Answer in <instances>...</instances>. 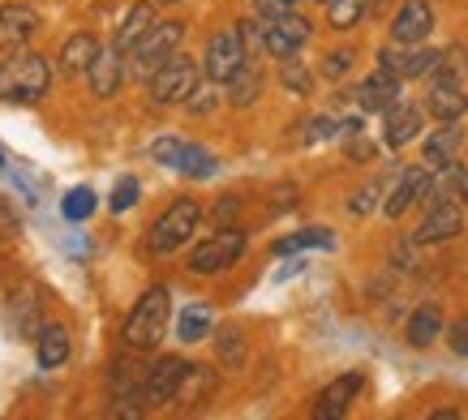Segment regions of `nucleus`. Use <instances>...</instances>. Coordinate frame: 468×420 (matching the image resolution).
Instances as JSON below:
<instances>
[{
  "label": "nucleus",
  "instance_id": "nucleus-19",
  "mask_svg": "<svg viewBox=\"0 0 468 420\" xmlns=\"http://www.w3.org/2000/svg\"><path fill=\"white\" fill-rule=\"evenodd\" d=\"M417 133H421V112H417V108L396 103V108L383 112V142L391 151H404L409 142H417Z\"/></svg>",
  "mask_w": 468,
  "mask_h": 420
},
{
  "label": "nucleus",
  "instance_id": "nucleus-42",
  "mask_svg": "<svg viewBox=\"0 0 468 420\" xmlns=\"http://www.w3.org/2000/svg\"><path fill=\"white\" fill-rule=\"evenodd\" d=\"M348 69H353V52H331V57H326V65H323L326 78H344Z\"/></svg>",
  "mask_w": 468,
  "mask_h": 420
},
{
  "label": "nucleus",
  "instance_id": "nucleus-28",
  "mask_svg": "<svg viewBox=\"0 0 468 420\" xmlns=\"http://www.w3.org/2000/svg\"><path fill=\"white\" fill-rule=\"evenodd\" d=\"M176 172L194 176V181H207V176H215V154L207 151V146L185 142V146H181V159H176Z\"/></svg>",
  "mask_w": 468,
  "mask_h": 420
},
{
  "label": "nucleus",
  "instance_id": "nucleus-43",
  "mask_svg": "<svg viewBox=\"0 0 468 420\" xmlns=\"http://www.w3.org/2000/svg\"><path fill=\"white\" fill-rule=\"evenodd\" d=\"M452 352L455 356H468V318H460L452 326Z\"/></svg>",
  "mask_w": 468,
  "mask_h": 420
},
{
  "label": "nucleus",
  "instance_id": "nucleus-29",
  "mask_svg": "<svg viewBox=\"0 0 468 420\" xmlns=\"http://www.w3.org/2000/svg\"><path fill=\"white\" fill-rule=\"evenodd\" d=\"M366 9H369V0H326V22L335 30H353V26H361Z\"/></svg>",
  "mask_w": 468,
  "mask_h": 420
},
{
  "label": "nucleus",
  "instance_id": "nucleus-12",
  "mask_svg": "<svg viewBox=\"0 0 468 420\" xmlns=\"http://www.w3.org/2000/svg\"><path fill=\"white\" fill-rule=\"evenodd\" d=\"M185 373V361L181 356H164L159 364H151L143 373V404L146 407H168L172 394H176V382Z\"/></svg>",
  "mask_w": 468,
  "mask_h": 420
},
{
  "label": "nucleus",
  "instance_id": "nucleus-33",
  "mask_svg": "<svg viewBox=\"0 0 468 420\" xmlns=\"http://www.w3.org/2000/svg\"><path fill=\"white\" fill-rule=\"evenodd\" d=\"M215 348H219V361H224V369H241L245 364V335L241 331H219V339H215Z\"/></svg>",
  "mask_w": 468,
  "mask_h": 420
},
{
  "label": "nucleus",
  "instance_id": "nucleus-22",
  "mask_svg": "<svg viewBox=\"0 0 468 420\" xmlns=\"http://www.w3.org/2000/svg\"><path fill=\"white\" fill-rule=\"evenodd\" d=\"M95 57H100V39H95V35H73V39H65V47H60V73L82 78Z\"/></svg>",
  "mask_w": 468,
  "mask_h": 420
},
{
  "label": "nucleus",
  "instance_id": "nucleus-35",
  "mask_svg": "<svg viewBox=\"0 0 468 420\" xmlns=\"http://www.w3.org/2000/svg\"><path fill=\"white\" fill-rule=\"evenodd\" d=\"M378 194H383V181H369L366 189H356V194H353V202H348V210H353L356 219H366L369 210L378 206Z\"/></svg>",
  "mask_w": 468,
  "mask_h": 420
},
{
  "label": "nucleus",
  "instance_id": "nucleus-3",
  "mask_svg": "<svg viewBox=\"0 0 468 420\" xmlns=\"http://www.w3.org/2000/svg\"><path fill=\"white\" fill-rule=\"evenodd\" d=\"M202 224V206L194 202V197H176L164 215H159L155 224H151V236H146V249L151 253H176L181 245H189V236L198 232Z\"/></svg>",
  "mask_w": 468,
  "mask_h": 420
},
{
  "label": "nucleus",
  "instance_id": "nucleus-17",
  "mask_svg": "<svg viewBox=\"0 0 468 420\" xmlns=\"http://www.w3.org/2000/svg\"><path fill=\"white\" fill-rule=\"evenodd\" d=\"M86 82L95 90V99H112L125 82V60L116 47H100V57L90 60V69H86Z\"/></svg>",
  "mask_w": 468,
  "mask_h": 420
},
{
  "label": "nucleus",
  "instance_id": "nucleus-36",
  "mask_svg": "<svg viewBox=\"0 0 468 420\" xmlns=\"http://www.w3.org/2000/svg\"><path fill=\"white\" fill-rule=\"evenodd\" d=\"M439 73H447V78H460L464 82V73H468V47H447L439 60Z\"/></svg>",
  "mask_w": 468,
  "mask_h": 420
},
{
  "label": "nucleus",
  "instance_id": "nucleus-41",
  "mask_svg": "<svg viewBox=\"0 0 468 420\" xmlns=\"http://www.w3.org/2000/svg\"><path fill=\"white\" fill-rule=\"evenodd\" d=\"M258 17H280V14H292L297 9V0H254Z\"/></svg>",
  "mask_w": 468,
  "mask_h": 420
},
{
  "label": "nucleus",
  "instance_id": "nucleus-27",
  "mask_svg": "<svg viewBox=\"0 0 468 420\" xmlns=\"http://www.w3.org/2000/svg\"><path fill=\"white\" fill-rule=\"evenodd\" d=\"M335 236L326 232V227H301L292 236H280L275 240V253H301V249H331Z\"/></svg>",
  "mask_w": 468,
  "mask_h": 420
},
{
  "label": "nucleus",
  "instance_id": "nucleus-1",
  "mask_svg": "<svg viewBox=\"0 0 468 420\" xmlns=\"http://www.w3.org/2000/svg\"><path fill=\"white\" fill-rule=\"evenodd\" d=\"M52 86V65L39 52L14 47L0 60V103H39Z\"/></svg>",
  "mask_w": 468,
  "mask_h": 420
},
{
  "label": "nucleus",
  "instance_id": "nucleus-20",
  "mask_svg": "<svg viewBox=\"0 0 468 420\" xmlns=\"http://www.w3.org/2000/svg\"><path fill=\"white\" fill-rule=\"evenodd\" d=\"M35 361H39V369H60L69 361V331L57 322L39 326L35 331Z\"/></svg>",
  "mask_w": 468,
  "mask_h": 420
},
{
  "label": "nucleus",
  "instance_id": "nucleus-2",
  "mask_svg": "<svg viewBox=\"0 0 468 420\" xmlns=\"http://www.w3.org/2000/svg\"><path fill=\"white\" fill-rule=\"evenodd\" d=\"M168 318H172V296H168V288H164V283L146 288L143 300L129 309L125 331H121L125 348L129 352H155L159 343H164V335H168Z\"/></svg>",
  "mask_w": 468,
  "mask_h": 420
},
{
  "label": "nucleus",
  "instance_id": "nucleus-9",
  "mask_svg": "<svg viewBox=\"0 0 468 420\" xmlns=\"http://www.w3.org/2000/svg\"><path fill=\"white\" fill-rule=\"evenodd\" d=\"M464 232V210L460 202H434L426 210V219L417 224L412 232V245H442V240H452Z\"/></svg>",
  "mask_w": 468,
  "mask_h": 420
},
{
  "label": "nucleus",
  "instance_id": "nucleus-15",
  "mask_svg": "<svg viewBox=\"0 0 468 420\" xmlns=\"http://www.w3.org/2000/svg\"><path fill=\"white\" fill-rule=\"evenodd\" d=\"M426 184H430V168H426V163H421V168H404V172H399V181L391 184V194L383 197V215H387V219H399L412 202H421Z\"/></svg>",
  "mask_w": 468,
  "mask_h": 420
},
{
  "label": "nucleus",
  "instance_id": "nucleus-8",
  "mask_svg": "<svg viewBox=\"0 0 468 420\" xmlns=\"http://www.w3.org/2000/svg\"><path fill=\"white\" fill-rule=\"evenodd\" d=\"M310 22L292 9V14H280V17H262V47H267L271 57H297L301 47L310 43Z\"/></svg>",
  "mask_w": 468,
  "mask_h": 420
},
{
  "label": "nucleus",
  "instance_id": "nucleus-45",
  "mask_svg": "<svg viewBox=\"0 0 468 420\" xmlns=\"http://www.w3.org/2000/svg\"><path fill=\"white\" fill-rule=\"evenodd\" d=\"M232 215H237V197H228V202L215 206V224H224V219H232Z\"/></svg>",
  "mask_w": 468,
  "mask_h": 420
},
{
  "label": "nucleus",
  "instance_id": "nucleus-21",
  "mask_svg": "<svg viewBox=\"0 0 468 420\" xmlns=\"http://www.w3.org/2000/svg\"><path fill=\"white\" fill-rule=\"evenodd\" d=\"M404 335H409V348L426 352L430 343L442 335V309H439V305H421V309H417V313L409 318Z\"/></svg>",
  "mask_w": 468,
  "mask_h": 420
},
{
  "label": "nucleus",
  "instance_id": "nucleus-16",
  "mask_svg": "<svg viewBox=\"0 0 468 420\" xmlns=\"http://www.w3.org/2000/svg\"><path fill=\"white\" fill-rule=\"evenodd\" d=\"M215 386H219V373H215L211 364H185L181 382H176V394H172V404L181 407H202L207 399L215 394Z\"/></svg>",
  "mask_w": 468,
  "mask_h": 420
},
{
  "label": "nucleus",
  "instance_id": "nucleus-14",
  "mask_svg": "<svg viewBox=\"0 0 468 420\" xmlns=\"http://www.w3.org/2000/svg\"><path fill=\"white\" fill-rule=\"evenodd\" d=\"M366 391V378H361V369H348V373H340L335 382H326L323 394H318V404H314V416H344L348 407H353V399Z\"/></svg>",
  "mask_w": 468,
  "mask_h": 420
},
{
  "label": "nucleus",
  "instance_id": "nucleus-46",
  "mask_svg": "<svg viewBox=\"0 0 468 420\" xmlns=\"http://www.w3.org/2000/svg\"><path fill=\"white\" fill-rule=\"evenodd\" d=\"M460 197L468 202V168H464V181H460Z\"/></svg>",
  "mask_w": 468,
  "mask_h": 420
},
{
  "label": "nucleus",
  "instance_id": "nucleus-18",
  "mask_svg": "<svg viewBox=\"0 0 468 420\" xmlns=\"http://www.w3.org/2000/svg\"><path fill=\"white\" fill-rule=\"evenodd\" d=\"M35 30H39V14H35L30 5H5V9H0V47H5V52L27 47Z\"/></svg>",
  "mask_w": 468,
  "mask_h": 420
},
{
  "label": "nucleus",
  "instance_id": "nucleus-47",
  "mask_svg": "<svg viewBox=\"0 0 468 420\" xmlns=\"http://www.w3.org/2000/svg\"><path fill=\"white\" fill-rule=\"evenodd\" d=\"M155 5H176V0H155Z\"/></svg>",
  "mask_w": 468,
  "mask_h": 420
},
{
  "label": "nucleus",
  "instance_id": "nucleus-26",
  "mask_svg": "<svg viewBox=\"0 0 468 420\" xmlns=\"http://www.w3.org/2000/svg\"><path fill=\"white\" fill-rule=\"evenodd\" d=\"M258 95H262V73H258V65L245 60L241 69L228 78V103H232V108H250Z\"/></svg>",
  "mask_w": 468,
  "mask_h": 420
},
{
  "label": "nucleus",
  "instance_id": "nucleus-44",
  "mask_svg": "<svg viewBox=\"0 0 468 420\" xmlns=\"http://www.w3.org/2000/svg\"><path fill=\"white\" fill-rule=\"evenodd\" d=\"M348 159H374V146H369L361 133H353V138H348Z\"/></svg>",
  "mask_w": 468,
  "mask_h": 420
},
{
  "label": "nucleus",
  "instance_id": "nucleus-49",
  "mask_svg": "<svg viewBox=\"0 0 468 420\" xmlns=\"http://www.w3.org/2000/svg\"><path fill=\"white\" fill-rule=\"evenodd\" d=\"M318 5H326V0H318Z\"/></svg>",
  "mask_w": 468,
  "mask_h": 420
},
{
  "label": "nucleus",
  "instance_id": "nucleus-31",
  "mask_svg": "<svg viewBox=\"0 0 468 420\" xmlns=\"http://www.w3.org/2000/svg\"><path fill=\"white\" fill-rule=\"evenodd\" d=\"M280 82H284L297 99L314 95V73L305 69V65H301L297 57H284V60H280Z\"/></svg>",
  "mask_w": 468,
  "mask_h": 420
},
{
  "label": "nucleus",
  "instance_id": "nucleus-7",
  "mask_svg": "<svg viewBox=\"0 0 468 420\" xmlns=\"http://www.w3.org/2000/svg\"><path fill=\"white\" fill-rule=\"evenodd\" d=\"M245 60H250V52H245L241 35H237V26L232 30H219V35H211L207 39V52H202V73H207V82H228L232 73L241 69Z\"/></svg>",
  "mask_w": 468,
  "mask_h": 420
},
{
  "label": "nucleus",
  "instance_id": "nucleus-32",
  "mask_svg": "<svg viewBox=\"0 0 468 420\" xmlns=\"http://www.w3.org/2000/svg\"><path fill=\"white\" fill-rule=\"evenodd\" d=\"M60 215H65L69 224H82V219H90V215H95V189H86V184L69 189V194H65V202H60Z\"/></svg>",
  "mask_w": 468,
  "mask_h": 420
},
{
  "label": "nucleus",
  "instance_id": "nucleus-30",
  "mask_svg": "<svg viewBox=\"0 0 468 420\" xmlns=\"http://www.w3.org/2000/svg\"><path fill=\"white\" fill-rule=\"evenodd\" d=\"M439 60H442V52L417 47L409 57H399V78H430V73H439Z\"/></svg>",
  "mask_w": 468,
  "mask_h": 420
},
{
  "label": "nucleus",
  "instance_id": "nucleus-48",
  "mask_svg": "<svg viewBox=\"0 0 468 420\" xmlns=\"http://www.w3.org/2000/svg\"><path fill=\"white\" fill-rule=\"evenodd\" d=\"M0 168H5V154H0Z\"/></svg>",
  "mask_w": 468,
  "mask_h": 420
},
{
  "label": "nucleus",
  "instance_id": "nucleus-40",
  "mask_svg": "<svg viewBox=\"0 0 468 420\" xmlns=\"http://www.w3.org/2000/svg\"><path fill=\"white\" fill-rule=\"evenodd\" d=\"M17 232H22V224H17V210L0 197V240H14Z\"/></svg>",
  "mask_w": 468,
  "mask_h": 420
},
{
  "label": "nucleus",
  "instance_id": "nucleus-11",
  "mask_svg": "<svg viewBox=\"0 0 468 420\" xmlns=\"http://www.w3.org/2000/svg\"><path fill=\"white\" fill-rule=\"evenodd\" d=\"M426 108H430V116H439L442 125H447V121H460V116L468 112L464 82H460V78H447V73H430Z\"/></svg>",
  "mask_w": 468,
  "mask_h": 420
},
{
  "label": "nucleus",
  "instance_id": "nucleus-23",
  "mask_svg": "<svg viewBox=\"0 0 468 420\" xmlns=\"http://www.w3.org/2000/svg\"><path fill=\"white\" fill-rule=\"evenodd\" d=\"M460 146H464V133L455 129V121H447V129L430 133L426 138V168H442V163H455L460 159Z\"/></svg>",
  "mask_w": 468,
  "mask_h": 420
},
{
  "label": "nucleus",
  "instance_id": "nucleus-10",
  "mask_svg": "<svg viewBox=\"0 0 468 420\" xmlns=\"http://www.w3.org/2000/svg\"><path fill=\"white\" fill-rule=\"evenodd\" d=\"M399 90H404V78L378 65V69L369 73L366 82L353 90V99H356L361 112H387V108H396L399 103Z\"/></svg>",
  "mask_w": 468,
  "mask_h": 420
},
{
  "label": "nucleus",
  "instance_id": "nucleus-24",
  "mask_svg": "<svg viewBox=\"0 0 468 420\" xmlns=\"http://www.w3.org/2000/svg\"><path fill=\"white\" fill-rule=\"evenodd\" d=\"M151 26H155V5H146V0H143V5H133V9L125 14V22H121V30H116V43H112V47L121 52V57H125L129 47L143 39Z\"/></svg>",
  "mask_w": 468,
  "mask_h": 420
},
{
  "label": "nucleus",
  "instance_id": "nucleus-38",
  "mask_svg": "<svg viewBox=\"0 0 468 420\" xmlns=\"http://www.w3.org/2000/svg\"><path fill=\"white\" fill-rule=\"evenodd\" d=\"M340 133V121L335 116H314L310 125H305V142H326Z\"/></svg>",
  "mask_w": 468,
  "mask_h": 420
},
{
  "label": "nucleus",
  "instance_id": "nucleus-25",
  "mask_svg": "<svg viewBox=\"0 0 468 420\" xmlns=\"http://www.w3.org/2000/svg\"><path fill=\"white\" fill-rule=\"evenodd\" d=\"M211 326H215L211 305L194 300V305H185L181 318H176V339H181V343H198V339L211 335Z\"/></svg>",
  "mask_w": 468,
  "mask_h": 420
},
{
  "label": "nucleus",
  "instance_id": "nucleus-37",
  "mask_svg": "<svg viewBox=\"0 0 468 420\" xmlns=\"http://www.w3.org/2000/svg\"><path fill=\"white\" fill-rule=\"evenodd\" d=\"M181 146H185L181 138H159V142H151V159H155V163H164V168H176Z\"/></svg>",
  "mask_w": 468,
  "mask_h": 420
},
{
  "label": "nucleus",
  "instance_id": "nucleus-6",
  "mask_svg": "<svg viewBox=\"0 0 468 420\" xmlns=\"http://www.w3.org/2000/svg\"><path fill=\"white\" fill-rule=\"evenodd\" d=\"M198 86V60L189 57H168L151 78H146V90H151V103L155 108H172V103H185Z\"/></svg>",
  "mask_w": 468,
  "mask_h": 420
},
{
  "label": "nucleus",
  "instance_id": "nucleus-5",
  "mask_svg": "<svg viewBox=\"0 0 468 420\" xmlns=\"http://www.w3.org/2000/svg\"><path fill=\"white\" fill-rule=\"evenodd\" d=\"M181 39H185V22H155L146 30L143 39L129 47V60H133V78H151V73L164 65L168 57L181 52Z\"/></svg>",
  "mask_w": 468,
  "mask_h": 420
},
{
  "label": "nucleus",
  "instance_id": "nucleus-34",
  "mask_svg": "<svg viewBox=\"0 0 468 420\" xmlns=\"http://www.w3.org/2000/svg\"><path fill=\"white\" fill-rule=\"evenodd\" d=\"M138 194H143V184L133 181V176H121V181H116V189H112V202H108V206H112L116 215H125V210L138 202Z\"/></svg>",
  "mask_w": 468,
  "mask_h": 420
},
{
  "label": "nucleus",
  "instance_id": "nucleus-4",
  "mask_svg": "<svg viewBox=\"0 0 468 420\" xmlns=\"http://www.w3.org/2000/svg\"><path fill=\"white\" fill-rule=\"evenodd\" d=\"M245 245H250V240H245L241 227L219 224V232H211L202 245H194V253H189V270H194V275H219V270L241 262Z\"/></svg>",
  "mask_w": 468,
  "mask_h": 420
},
{
  "label": "nucleus",
  "instance_id": "nucleus-39",
  "mask_svg": "<svg viewBox=\"0 0 468 420\" xmlns=\"http://www.w3.org/2000/svg\"><path fill=\"white\" fill-rule=\"evenodd\" d=\"M185 108H189V112H211L215 108V82H207V86H194V95L185 99Z\"/></svg>",
  "mask_w": 468,
  "mask_h": 420
},
{
  "label": "nucleus",
  "instance_id": "nucleus-13",
  "mask_svg": "<svg viewBox=\"0 0 468 420\" xmlns=\"http://www.w3.org/2000/svg\"><path fill=\"white\" fill-rule=\"evenodd\" d=\"M430 30H434V9H430V0H404L396 22H391V39H396L399 47H412V43L430 39Z\"/></svg>",
  "mask_w": 468,
  "mask_h": 420
}]
</instances>
